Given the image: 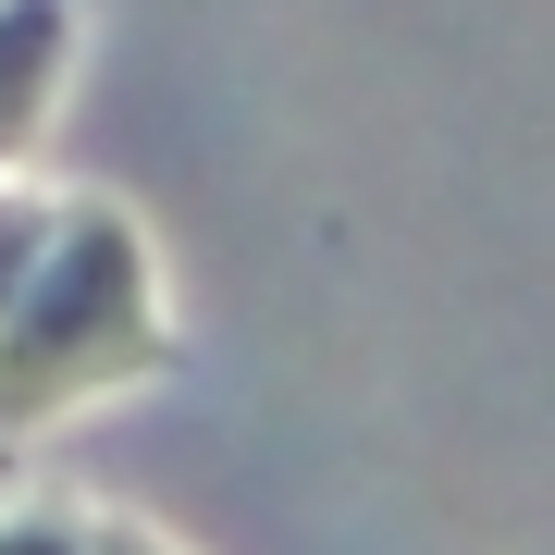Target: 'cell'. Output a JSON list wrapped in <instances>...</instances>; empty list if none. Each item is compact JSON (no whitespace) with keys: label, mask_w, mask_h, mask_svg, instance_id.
I'll list each match as a JSON object with an SVG mask.
<instances>
[{"label":"cell","mask_w":555,"mask_h":555,"mask_svg":"<svg viewBox=\"0 0 555 555\" xmlns=\"http://www.w3.org/2000/svg\"><path fill=\"white\" fill-rule=\"evenodd\" d=\"M0 555H100V531L62 518V506H38V518H0Z\"/></svg>","instance_id":"4"},{"label":"cell","mask_w":555,"mask_h":555,"mask_svg":"<svg viewBox=\"0 0 555 555\" xmlns=\"http://www.w3.org/2000/svg\"><path fill=\"white\" fill-rule=\"evenodd\" d=\"M75 75V0H0V173L50 137Z\"/></svg>","instance_id":"2"},{"label":"cell","mask_w":555,"mask_h":555,"mask_svg":"<svg viewBox=\"0 0 555 555\" xmlns=\"http://www.w3.org/2000/svg\"><path fill=\"white\" fill-rule=\"evenodd\" d=\"M50 235H62V198H38V185H0V321L25 309V284H38Z\"/></svg>","instance_id":"3"},{"label":"cell","mask_w":555,"mask_h":555,"mask_svg":"<svg viewBox=\"0 0 555 555\" xmlns=\"http://www.w3.org/2000/svg\"><path fill=\"white\" fill-rule=\"evenodd\" d=\"M173 334H160V272L149 235L112 198H62V235L25 284V309L0 321V433H38V420H75L112 383H149Z\"/></svg>","instance_id":"1"},{"label":"cell","mask_w":555,"mask_h":555,"mask_svg":"<svg viewBox=\"0 0 555 555\" xmlns=\"http://www.w3.org/2000/svg\"><path fill=\"white\" fill-rule=\"evenodd\" d=\"M100 555H173L160 531H100Z\"/></svg>","instance_id":"5"}]
</instances>
